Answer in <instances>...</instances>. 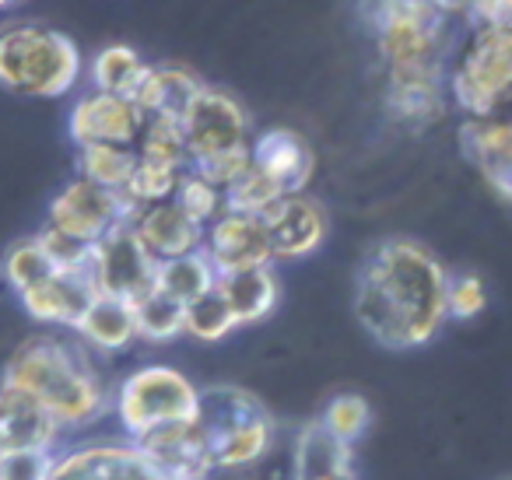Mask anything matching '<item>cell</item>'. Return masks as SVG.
<instances>
[{
	"mask_svg": "<svg viewBox=\"0 0 512 480\" xmlns=\"http://www.w3.org/2000/svg\"><path fill=\"white\" fill-rule=\"evenodd\" d=\"M449 270L414 239H383L355 277V319L386 351H418L446 326Z\"/></svg>",
	"mask_w": 512,
	"mask_h": 480,
	"instance_id": "6da1fadb",
	"label": "cell"
},
{
	"mask_svg": "<svg viewBox=\"0 0 512 480\" xmlns=\"http://www.w3.org/2000/svg\"><path fill=\"white\" fill-rule=\"evenodd\" d=\"M137 155L148 162H162L172 169H190V151H186L183 123L169 120V116H148L137 141Z\"/></svg>",
	"mask_w": 512,
	"mask_h": 480,
	"instance_id": "4dcf8cb0",
	"label": "cell"
},
{
	"mask_svg": "<svg viewBox=\"0 0 512 480\" xmlns=\"http://www.w3.org/2000/svg\"><path fill=\"white\" fill-rule=\"evenodd\" d=\"M253 169H260L285 197H299L316 176V148L292 127H267L253 134Z\"/></svg>",
	"mask_w": 512,
	"mask_h": 480,
	"instance_id": "2e32d148",
	"label": "cell"
},
{
	"mask_svg": "<svg viewBox=\"0 0 512 480\" xmlns=\"http://www.w3.org/2000/svg\"><path fill=\"white\" fill-rule=\"evenodd\" d=\"M278 200H285V193L271 183L260 169L249 165L246 176H239L225 190V211L232 214H249V218H264Z\"/></svg>",
	"mask_w": 512,
	"mask_h": 480,
	"instance_id": "e575fe53",
	"label": "cell"
},
{
	"mask_svg": "<svg viewBox=\"0 0 512 480\" xmlns=\"http://www.w3.org/2000/svg\"><path fill=\"white\" fill-rule=\"evenodd\" d=\"M64 435L53 414L25 389L0 379V456L4 452H57Z\"/></svg>",
	"mask_w": 512,
	"mask_h": 480,
	"instance_id": "ac0fdd59",
	"label": "cell"
},
{
	"mask_svg": "<svg viewBox=\"0 0 512 480\" xmlns=\"http://www.w3.org/2000/svg\"><path fill=\"white\" fill-rule=\"evenodd\" d=\"M134 445L151 459V466L169 480H207L214 473V463H211V456H207V445H204V435H200L197 421L158 428Z\"/></svg>",
	"mask_w": 512,
	"mask_h": 480,
	"instance_id": "ffe728a7",
	"label": "cell"
},
{
	"mask_svg": "<svg viewBox=\"0 0 512 480\" xmlns=\"http://www.w3.org/2000/svg\"><path fill=\"white\" fill-rule=\"evenodd\" d=\"M218 295L228 302V309L235 312L239 326L264 323L274 309H278V274L274 267H256V270H239V274L218 277Z\"/></svg>",
	"mask_w": 512,
	"mask_h": 480,
	"instance_id": "d4e9b609",
	"label": "cell"
},
{
	"mask_svg": "<svg viewBox=\"0 0 512 480\" xmlns=\"http://www.w3.org/2000/svg\"><path fill=\"white\" fill-rule=\"evenodd\" d=\"M50 480H169L134 442H85L60 452Z\"/></svg>",
	"mask_w": 512,
	"mask_h": 480,
	"instance_id": "5bb4252c",
	"label": "cell"
},
{
	"mask_svg": "<svg viewBox=\"0 0 512 480\" xmlns=\"http://www.w3.org/2000/svg\"><path fill=\"white\" fill-rule=\"evenodd\" d=\"M316 480H358L355 473H327V477H316Z\"/></svg>",
	"mask_w": 512,
	"mask_h": 480,
	"instance_id": "b9f144b4",
	"label": "cell"
},
{
	"mask_svg": "<svg viewBox=\"0 0 512 480\" xmlns=\"http://www.w3.org/2000/svg\"><path fill=\"white\" fill-rule=\"evenodd\" d=\"M470 29H498L512 32V0H481L474 15L467 18Z\"/></svg>",
	"mask_w": 512,
	"mask_h": 480,
	"instance_id": "ab89813d",
	"label": "cell"
},
{
	"mask_svg": "<svg viewBox=\"0 0 512 480\" xmlns=\"http://www.w3.org/2000/svg\"><path fill=\"white\" fill-rule=\"evenodd\" d=\"M92 277L99 295L134 305L148 291H155L158 260L141 246L134 225H120L92 249Z\"/></svg>",
	"mask_w": 512,
	"mask_h": 480,
	"instance_id": "30bf717a",
	"label": "cell"
},
{
	"mask_svg": "<svg viewBox=\"0 0 512 480\" xmlns=\"http://www.w3.org/2000/svg\"><path fill=\"white\" fill-rule=\"evenodd\" d=\"M267 239H271L274 260H306L327 242L330 221L323 204L313 197L299 193V197H285L264 214Z\"/></svg>",
	"mask_w": 512,
	"mask_h": 480,
	"instance_id": "e0dca14e",
	"label": "cell"
},
{
	"mask_svg": "<svg viewBox=\"0 0 512 480\" xmlns=\"http://www.w3.org/2000/svg\"><path fill=\"white\" fill-rule=\"evenodd\" d=\"M505 116H509V120H512V106H509V109H505Z\"/></svg>",
	"mask_w": 512,
	"mask_h": 480,
	"instance_id": "ee69618b",
	"label": "cell"
},
{
	"mask_svg": "<svg viewBox=\"0 0 512 480\" xmlns=\"http://www.w3.org/2000/svg\"><path fill=\"white\" fill-rule=\"evenodd\" d=\"M460 151L474 172L491 186V193L512 204V120L488 116V120H463Z\"/></svg>",
	"mask_w": 512,
	"mask_h": 480,
	"instance_id": "d6986e66",
	"label": "cell"
},
{
	"mask_svg": "<svg viewBox=\"0 0 512 480\" xmlns=\"http://www.w3.org/2000/svg\"><path fill=\"white\" fill-rule=\"evenodd\" d=\"M137 214L141 211L123 193L102 190V186L74 176L46 207V228L71 235L85 246H99L113 228L130 225Z\"/></svg>",
	"mask_w": 512,
	"mask_h": 480,
	"instance_id": "ba28073f",
	"label": "cell"
},
{
	"mask_svg": "<svg viewBox=\"0 0 512 480\" xmlns=\"http://www.w3.org/2000/svg\"><path fill=\"white\" fill-rule=\"evenodd\" d=\"M358 18L376 39L383 71L432 67L453 60L449 22L432 0H358Z\"/></svg>",
	"mask_w": 512,
	"mask_h": 480,
	"instance_id": "5b68a950",
	"label": "cell"
},
{
	"mask_svg": "<svg viewBox=\"0 0 512 480\" xmlns=\"http://www.w3.org/2000/svg\"><path fill=\"white\" fill-rule=\"evenodd\" d=\"M488 305V288H484L481 274H470V270H460V274H449L446 284V312L449 319H477Z\"/></svg>",
	"mask_w": 512,
	"mask_h": 480,
	"instance_id": "8d00e7d4",
	"label": "cell"
},
{
	"mask_svg": "<svg viewBox=\"0 0 512 480\" xmlns=\"http://www.w3.org/2000/svg\"><path fill=\"white\" fill-rule=\"evenodd\" d=\"M179 123H183L190 165L200 162V158H214L253 144V123H249L246 106L232 92H225V88H200L197 99L186 106Z\"/></svg>",
	"mask_w": 512,
	"mask_h": 480,
	"instance_id": "9c48e42d",
	"label": "cell"
},
{
	"mask_svg": "<svg viewBox=\"0 0 512 480\" xmlns=\"http://www.w3.org/2000/svg\"><path fill=\"white\" fill-rule=\"evenodd\" d=\"M218 288V270L211 267V260L200 253L179 256V260H165L158 263V277H155V291H162L165 298L186 305H193L197 298L211 295Z\"/></svg>",
	"mask_w": 512,
	"mask_h": 480,
	"instance_id": "4316f807",
	"label": "cell"
},
{
	"mask_svg": "<svg viewBox=\"0 0 512 480\" xmlns=\"http://www.w3.org/2000/svg\"><path fill=\"white\" fill-rule=\"evenodd\" d=\"M0 379L36 396L64 431L88 428L113 407V393L102 382L92 351L64 330H39L18 340Z\"/></svg>",
	"mask_w": 512,
	"mask_h": 480,
	"instance_id": "7a4b0ae2",
	"label": "cell"
},
{
	"mask_svg": "<svg viewBox=\"0 0 512 480\" xmlns=\"http://www.w3.org/2000/svg\"><path fill=\"white\" fill-rule=\"evenodd\" d=\"M197 407L200 389L172 365H141L113 389L116 424L130 442H141L169 424L197 421Z\"/></svg>",
	"mask_w": 512,
	"mask_h": 480,
	"instance_id": "52a82bcc",
	"label": "cell"
},
{
	"mask_svg": "<svg viewBox=\"0 0 512 480\" xmlns=\"http://www.w3.org/2000/svg\"><path fill=\"white\" fill-rule=\"evenodd\" d=\"M172 200H176L179 211L190 214V218L204 228L225 214V190H218L214 183H207V179L197 176L193 169L183 172V179H179V186H176V197Z\"/></svg>",
	"mask_w": 512,
	"mask_h": 480,
	"instance_id": "d590c367",
	"label": "cell"
},
{
	"mask_svg": "<svg viewBox=\"0 0 512 480\" xmlns=\"http://www.w3.org/2000/svg\"><path fill=\"white\" fill-rule=\"evenodd\" d=\"M85 78L81 46L43 22L0 25V88L25 99H64Z\"/></svg>",
	"mask_w": 512,
	"mask_h": 480,
	"instance_id": "3957f363",
	"label": "cell"
},
{
	"mask_svg": "<svg viewBox=\"0 0 512 480\" xmlns=\"http://www.w3.org/2000/svg\"><path fill=\"white\" fill-rule=\"evenodd\" d=\"M53 270H57V267H53V260L46 256L39 235L11 242L8 253H4V260H0V274H4V284H8L15 295H25L29 288H36V284L46 281Z\"/></svg>",
	"mask_w": 512,
	"mask_h": 480,
	"instance_id": "f1b7e54d",
	"label": "cell"
},
{
	"mask_svg": "<svg viewBox=\"0 0 512 480\" xmlns=\"http://www.w3.org/2000/svg\"><path fill=\"white\" fill-rule=\"evenodd\" d=\"M134 232L141 239V246L155 256L158 263L165 260H179V256H190V253H200L204 249V225L183 214L176 207V200H165V204H155V207H144L134 221Z\"/></svg>",
	"mask_w": 512,
	"mask_h": 480,
	"instance_id": "44dd1931",
	"label": "cell"
},
{
	"mask_svg": "<svg viewBox=\"0 0 512 480\" xmlns=\"http://www.w3.org/2000/svg\"><path fill=\"white\" fill-rule=\"evenodd\" d=\"M11 4H22V0H0V8H11Z\"/></svg>",
	"mask_w": 512,
	"mask_h": 480,
	"instance_id": "7bdbcfd3",
	"label": "cell"
},
{
	"mask_svg": "<svg viewBox=\"0 0 512 480\" xmlns=\"http://www.w3.org/2000/svg\"><path fill=\"white\" fill-rule=\"evenodd\" d=\"M137 316V337L148 344H169V340L186 333V309L172 298H165L162 291H148L141 302H134Z\"/></svg>",
	"mask_w": 512,
	"mask_h": 480,
	"instance_id": "f546056e",
	"label": "cell"
},
{
	"mask_svg": "<svg viewBox=\"0 0 512 480\" xmlns=\"http://www.w3.org/2000/svg\"><path fill=\"white\" fill-rule=\"evenodd\" d=\"M320 424L337 438V442L355 449V442L365 438V431H369V424H372V407L362 393H337L334 400L323 407Z\"/></svg>",
	"mask_w": 512,
	"mask_h": 480,
	"instance_id": "836d02e7",
	"label": "cell"
},
{
	"mask_svg": "<svg viewBox=\"0 0 512 480\" xmlns=\"http://www.w3.org/2000/svg\"><path fill=\"white\" fill-rule=\"evenodd\" d=\"M74 337L88 347L92 354H123L137 344V316L134 305L123 298L99 295L92 302V309L85 312L81 326L74 330Z\"/></svg>",
	"mask_w": 512,
	"mask_h": 480,
	"instance_id": "603a6c76",
	"label": "cell"
},
{
	"mask_svg": "<svg viewBox=\"0 0 512 480\" xmlns=\"http://www.w3.org/2000/svg\"><path fill=\"white\" fill-rule=\"evenodd\" d=\"M144 130V113L134 99L106 92H88L71 106L67 116V134L74 148H92V144H120L137 148Z\"/></svg>",
	"mask_w": 512,
	"mask_h": 480,
	"instance_id": "7c38bea8",
	"label": "cell"
},
{
	"mask_svg": "<svg viewBox=\"0 0 512 480\" xmlns=\"http://www.w3.org/2000/svg\"><path fill=\"white\" fill-rule=\"evenodd\" d=\"M197 428L204 435L214 470H246L274 449L278 424L264 400L232 382H214L200 389Z\"/></svg>",
	"mask_w": 512,
	"mask_h": 480,
	"instance_id": "277c9868",
	"label": "cell"
},
{
	"mask_svg": "<svg viewBox=\"0 0 512 480\" xmlns=\"http://www.w3.org/2000/svg\"><path fill=\"white\" fill-rule=\"evenodd\" d=\"M449 102L467 120L505 116L512 106V32L470 29L449 60Z\"/></svg>",
	"mask_w": 512,
	"mask_h": 480,
	"instance_id": "8992f818",
	"label": "cell"
},
{
	"mask_svg": "<svg viewBox=\"0 0 512 480\" xmlns=\"http://www.w3.org/2000/svg\"><path fill=\"white\" fill-rule=\"evenodd\" d=\"M95 298H99V288H95L92 267H81L53 270L46 281H39L25 295H18V302L46 330L74 333L81 326V319H85V312L92 309Z\"/></svg>",
	"mask_w": 512,
	"mask_h": 480,
	"instance_id": "4fadbf2b",
	"label": "cell"
},
{
	"mask_svg": "<svg viewBox=\"0 0 512 480\" xmlns=\"http://www.w3.org/2000/svg\"><path fill=\"white\" fill-rule=\"evenodd\" d=\"M249 165H253V144L249 148H235V151H225V155H214V158H200L193 162L190 169L197 176H204L207 183H214L218 190H228L239 176H246Z\"/></svg>",
	"mask_w": 512,
	"mask_h": 480,
	"instance_id": "74e56055",
	"label": "cell"
},
{
	"mask_svg": "<svg viewBox=\"0 0 512 480\" xmlns=\"http://www.w3.org/2000/svg\"><path fill=\"white\" fill-rule=\"evenodd\" d=\"M148 64L144 57L127 43H109L88 64V81H92V92L106 95H123V99H134V92L141 88Z\"/></svg>",
	"mask_w": 512,
	"mask_h": 480,
	"instance_id": "484cf974",
	"label": "cell"
},
{
	"mask_svg": "<svg viewBox=\"0 0 512 480\" xmlns=\"http://www.w3.org/2000/svg\"><path fill=\"white\" fill-rule=\"evenodd\" d=\"M235 330H239V319L228 309L225 298L218 295V288L211 295L197 298L193 305H186V337L200 340V344H221Z\"/></svg>",
	"mask_w": 512,
	"mask_h": 480,
	"instance_id": "d6a6232c",
	"label": "cell"
},
{
	"mask_svg": "<svg viewBox=\"0 0 512 480\" xmlns=\"http://www.w3.org/2000/svg\"><path fill=\"white\" fill-rule=\"evenodd\" d=\"M432 4L446 18H463V22H467V18L474 15V8L481 4V0H432Z\"/></svg>",
	"mask_w": 512,
	"mask_h": 480,
	"instance_id": "60d3db41",
	"label": "cell"
},
{
	"mask_svg": "<svg viewBox=\"0 0 512 480\" xmlns=\"http://www.w3.org/2000/svg\"><path fill=\"white\" fill-rule=\"evenodd\" d=\"M183 172L186 169H172V165L148 162V158L137 155V169H134V176H130L123 197H127L137 211L165 204V200L176 197V186H179V179H183Z\"/></svg>",
	"mask_w": 512,
	"mask_h": 480,
	"instance_id": "1f68e13d",
	"label": "cell"
},
{
	"mask_svg": "<svg viewBox=\"0 0 512 480\" xmlns=\"http://www.w3.org/2000/svg\"><path fill=\"white\" fill-rule=\"evenodd\" d=\"M204 256L218 277L239 274V270L271 267V239H267L264 218H249V214L225 211L218 221H211L204 232Z\"/></svg>",
	"mask_w": 512,
	"mask_h": 480,
	"instance_id": "9a60e30c",
	"label": "cell"
},
{
	"mask_svg": "<svg viewBox=\"0 0 512 480\" xmlns=\"http://www.w3.org/2000/svg\"><path fill=\"white\" fill-rule=\"evenodd\" d=\"M137 169V148H120V144H92L78 148V176L102 190L123 193Z\"/></svg>",
	"mask_w": 512,
	"mask_h": 480,
	"instance_id": "83f0119b",
	"label": "cell"
},
{
	"mask_svg": "<svg viewBox=\"0 0 512 480\" xmlns=\"http://www.w3.org/2000/svg\"><path fill=\"white\" fill-rule=\"evenodd\" d=\"M327 473H355V449L337 442L320 417L302 424L292 449V480H316Z\"/></svg>",
	"mask_w": 512,
	"mask_h": 480,
	"instance_id": "cb8c5ba5",
	"label": "cell"
},
{
	"mask_svg": "<svg viewBox=\"0 0 512 480\" xmlns=\"http://www.w3.org/2000/svg\"><path fill=\"white\" fill-rule=\"evenodd\" d=\"M204 88L197 71H190L186 64H148L141 88L134 92L137 109L148 116H169V120H183L186 106L197 99V92Z\"/></svg>",
	"mask_w": 512,
	"mask_h": 480,
	"instance_id": "7402d4cb",
	"label": "cell"
},
{
	"mask_svg": "<svg viewBox=\"0 0 512 480\" xmlns=\"http://www.w3.org/2000/svg\"><path fill=\"white\" fill-rule=\"evenodd\" d=\"M383 106L386 116L407 130L435 127L449 109V64L386 71Z\"/></svg>",
	"mask_w": 512,
	"mask_h": 480,
	"instance_id": "8fae6325",
	"label": "cell"
},
{
	"mask_svg": "<svg viewBox=\"0 0 512 480\" xmlns=\"http://www.w3.org/2000/svg\"><path fill=\"white\" fill-rule=\"evenodd\" d=\"M57 466V452H4L0 456V480H50Z\"/></svg>",
	"mask_w": 512,
	"mask_h": 480,
	"instance_id": "f35d334b",
	"label": "cell"
}]
</instances>
